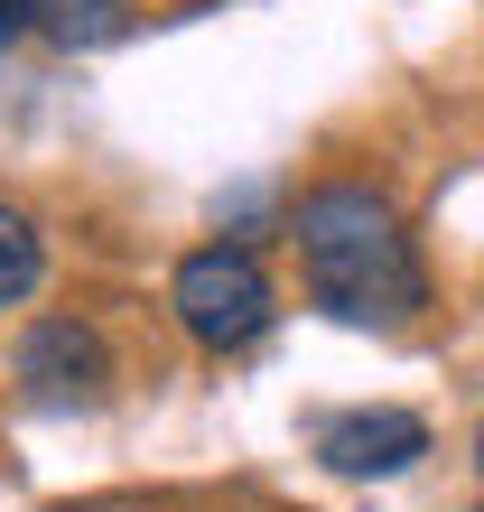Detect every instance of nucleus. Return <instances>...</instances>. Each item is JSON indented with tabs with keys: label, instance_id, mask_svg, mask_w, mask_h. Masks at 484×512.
Returning <instances> with one entry per match:
<instances>
[{
	"label": "nucleus",
	"instance_id": "f257e3e1",
	"mask_svg": "<svg viewBox=\"0 0 484 512\" xmlns=\"http://www.w3.org/2000/svg\"><path fill=\"white\" fill-rule=\"evenodd\" d=\"M289 243H298V280L336 326H410L429 308V270H419L410 224L391 215V196L354 187V177H326V187L298 196L289 215Z\"/></svg>",
	"mask_w": 484,
	"mask_h": 512
},
{
	"label": "nucleus",
	"instance_id": "f03ea898",
	"mask_svg": "<svg viewBox=\"0 0 484 512\" xmlns=\"http://www.w3.org/2000/svg\"><path fill=\"white\" fill-rule=\"evenodd\" d=\"M168 308L187 326V345L205 354H242L270 336V317H280V289H270V270L252 261V243H205L168 270Z\"/></svg>",
	"mask_w": 484,
	"mask_h": 512
},
{
	"label": "nucleus",
	"instance_id": "7ed1b4c3",
	"mask_svg": "<svg viewBox=\"0 0 484 512\" xmlns=\"http://www.w3.org/2000/svg\"><path fill=\"white\" fill-rule=\"evenodd\" d=\"M10 364H19V391L38 410H103L112 401V345L84 317H28Z\"/></svg>",
	"mask_w": 484,
	"mask_h": 512
},
{
	"label": "nucleus",
	"instance_id": "20e7f679",
	"mask_svg": "<svg viewBox=\"0 0 484 512\" xmlns=\"http://www.w3.org/2000/svg\"><path fill=\"white\" fill-rule=\"evenodd\" d=\"M317 466L345 475V485H391L429 457V419L419 410H391V401H363V410H326L317 419Z\"/></svg>",
	"mask_w": 484,
	"mask_h": 512
},
{
	"label": "nucleus",
	"instance_id": "39448f33",
	"mask_svg": "<svg viewBox=\"0 0 484 512\" xmlns=\"http://www.w3.org/2000/svg\"><path fill=\"white\" fill-rule=\"evenodd\" d=\"M28 19H38L47 47H75V56L131 38V0H28Z\"/></svg>",
	"mask_w": 484,
	"mask_h": 512
},
{
	"label": "nucleus",
	"instance_id": "423d86ee",
	"mask_svg": "<svg viewBox=\"0 0 484 512\" xmlns=\"http://www.w3.org/2000/svg\"><path fill=\"white\" fill-rule=\"evenodd\" d=\"M38 280H47V243H38V224H28L19 205H0V308H19Z\"/></svg>",
	"mask_w": 484,
	"mask_h": 512
},
{
	"label": "nucleus",
	"instance_id": "0eeeda50",
	"mask_svg": "<svg viewBox=\"0 0 484 512\" xmlns=\"http://www.w3.org/2000/svg\"><path fill=\"white\" fill-rule=\"evenodd\" d=\"M28 28H38V19H28V0H0V47H10V38H28Z\"/></svg>",
	"mask_w": 484,
	"mask_h": 512
},
{
	"label": "nucleus",
	"instance_id": "6e6552de",
	"mask_svg": "<svg viewBox=\"0 0 484 512\" xmlns=\"http://www.w3.org/2000/svg\"><path fill=\"white\" fill-rule=\"evenodd\" d=\"M475 475H484V429H475Z\"/></svg>",
	"mask_w": 484,
	"mask_h": 512
}]
</instances>
